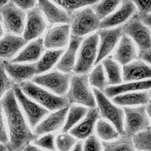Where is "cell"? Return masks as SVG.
I'll return each mask as SVG.
<instances>
[{
    "label": "cell",
    "mask_w": 151,
    "mask_h": 151,
    "mask_svg": "<svg viewBox=\"0 0 151 151\" xmlns=\"http://www.w3.org/2000/svg\"><path fill=\"white\" fill-rule=\"evenodd\" d=\"M1 107L10 137L9 143L5 144L7 150L24 151L31 141H35L38 137L24 118L13 88L2 97Z\"/></svg>",
    "instance_id": "1"
},
{
    "label": "cell",
    "mask_w": 151,
    "mask_h": 151,
    "mask_svg": "<svg viewBox=\"0 0 151 151\" xmlns=\"http://www.w3.org/2000/svg\"><path fill=\"white\" fill-rule=\"evenodd\" d=\"M19 86L27 96L48 110L57 111L70 106L66 96H58L33 82H24L19 84Z\"/></svg>",
    "instance_id": "2"
},
{
    "label": "cell",
    "mask_w": 151,
    "mask_h": 151,
    "mask_svg": "<svg viewBox=\"0 0 151 151\" xmlns=\"http://www.w3.org/2000/svg\"><path fill=\"white\" fill-rule=\"evenodd\" d=\"M89 85L88 75L72 76L70 88L66 95L70 105L78 104L88 108L97 107L96 99Z\"/></svg>",
    "instance_id": "3"
},
{
    "label": "cell",
    "mask_w": 151,
    "mask_h": 151,
    "mask_svg": "<svg viewBox=\"0 0 151 151\" xmlns=\"http://www.w3.org/2000/svg\"><path fill=\"white\" fill-rule=\"evenodd\" d=\"M93 93L101 117L111 122L121 135H125V112L123 108L112 103L103 91L94 88Z\"/></svg>",
    "instance_id": "4"
},
{
    "label": "cell",
    "mask_w": 151,
    "mask_h": 151,
    "mask_svg": "<svg viewBox=\"0 0 151 151\" xmlns=\"http://www.w3.org/2000/svg\"><path fill=\"white\" fill-rule=\"evenodd\" d=\"M100 38L94 33L83 40L81 45L73 72L77 75H87L95 64L98 55Z\"/></svg>",
    "instance_id": "5"
},
{
    "label": "cell",
    "mask_w": 151,
    "mask_h": 151,
    "mask_svg": "<svg viewBox=\"0 0 151 151\" xmlns=\"http://www.w3.org/2000/svg\"><path fill=\"white\" fill-rule=\"evenodd\" d=\"M101 21L91 7H86L74 13L70 23L71 36L82 37L100 29Z\"/></svg>",
    "instance_id": "6"
},
{
    "label": "cell",
    "mask_w": 151,
    "mask_h": 151,
    "mask_svg": "<svg viewBox=\"0 0 151 151\" xmlns=\"http://www.w3.org/2000/svg\"><path fill=\"white\" fill-rule=\"evenodd\" d=\"M2 25L9 34L20 36L24 34L27 22V14L17 7L14 1H9L7 5L1 8Z\"/></svg>",
    "instance_id": "7"
},
{
    "label": "cell",
    "mask_w": 151,
    "mask_h": 151,
    "mask_svg": "<svg viewBox=\"0 0 151 151\" xmlns=\"http://www.w3.org/2000/svg\"><path fill=\"white\" fill-rule=\"evenodd\" d=\"M122 32L137 45L139 52L151 49V29L136 14L122 26Z\"/></svg>",
    "instance_id": "8"
},
{
    "label": "cell",
    "mask_w": 151,
    "mask_h": 151,
    "mask_svg": "<svg viewBox=\"0 0 151 151\" xmlns=\"http://www.w3.org/2000/svg\"><path fill=\"white\" fill-rule=\"evenodd\" d=\"M72 76L55 70L48 73L36 76L32 82L38 86L50 90L58 96L65 97L70 88Z\"/></svg>",
    "instance_id": "9"
},
{
    "label": "cell",
    "mask_w": 151,
    "mask_h": 151,
    "mask_svg": "<svg viewBox=\"0 0 151 151\" xmlns=\"http://www.w3.org/2000/svg\"><path fill=\"white\" fill-rule=\"evenodd\" d=\"M14 94L19 105L21 106L24 114L27 119L28 123L31 129H35L43 118L48 115V110L39 104L31 100L29 97L23 92L18 84H15L13 87Z\"/></svg>",
    "instance_id": "10"
},
{
    "label": "cell",
    "mask_w": 151,
    "mask_h": 151,
    "mask_svg": "<svg viewBox=\"0 0 151 151\" xmlns=\"http://www.w3.org/2000/svg\"><path fill=\"white\" fill-rule=\"evenodd\" d=\"M125 112V135L133 137L150 127L146 106L123 107Z\"/></svg>",
    "instance_id": "11"
},
{
    "label": "cell",
    "mask_w": 151,
    "mask_h": 151,
    "mask_svg": "<svg viewBox=\"0 0 151 151\" xmlns=\"http://www.w3.org/2000/svg\"><path fill=\"white\" fill-rule=\"evenodd\" d=\"M100 38V44L98 47V55L95 66L99 64L101 61L108 57L117 43L121 40L123 32L122 26L111 29H100L97 32Z\"/></svg>",
    "instance_id": "12"
},
{
    "label": "cell",
    "mask_w": 151,
    "mask_h": 151,
    "mask_svg": "<svg viewBox=\"0 0 151 151\" xmlns=\"http://www.w3.org/2000/svg\"><path fill=\"white\" fill-rule=\"evenodd\" d=\"M137 14V8L133 1H122L121 6L116 12L106 17L101 22L100 29H111L129 21Z\"/></svg>",
    "instance_id": "13"
},
{
    "label": "cell",
    "mask_w": 151,
    "mask_h": 151,
    "mask_svg": "<svg viewBox=\"0 0 151 151\" xmlns=\"http://www.w3.org/2000/svg\"><path fill=\"white\" fill-rule=\"evenodd\" d=\"M70 25L59 24L48 29L44 37V45L48 49H61L70 41Z\"/></svg>",
    "instance_id": "14"
},
{
    "label": "cell",
    "mask_w": 151,
    "mask_h": 151,
    "mask_svg": "<svg viewBox=\"0 0 151 151\" xmlns=\"http://www.w3.org/2000/svg\"><path fill=\"white\" fill-rule=\"evenodd\" d=\"M47 27V23L38 5L27 12V22L24 36L27 42L41 36ZM39 39V38H38Z\"/></svg>",
    "instance_id": "15"
},
{
    "label": "cell",
    "mask_w": 151,
    "mask_h": 151,
    "mask_svg": "<svg viewBox=\"0 0 151 151\" xmlns=\"http://www.w3.org/2000/svg\"><path fill=\"white\" fill-rule=\"evenodd\" d=\"M1 63L9 77L16 84L19 85L29 79H33L35 75H36L35 64H19L2 59Z\"/></svg>",
    "instance_id": "16"
},
{
    "label": "cell",
    "mask_w": 151,
    "mask_h": 151,
    "mask_svg": "<svg viewBox=\"0 0 151 151\" xmlns=\"http://www.w3.org/2000/svg\"><path fill=\"white\" fill-rule=\"evenodd\" d=\"M70 106L57 110L48 115L34 129V134L36 137H39L41 135L51 134L52 132H56L61 127H64Z\"/></svg>",
    "instance_id": "17"
},
{
    "label": "cell",
    "mask_w": 151,
    "mask_h": 151,
    "mask_svg": "<svg viewBox=\"0 0 151 151\" xmlns=\"http://www.w3.org/2000/svg\"><path fill=\"white\" fill-rule=\"evenodd\" d=\"M38 7L50 25L70 24L71 23L72 17L64 9L51 1L40 0L38 2Z\"/></svg>",
    "instance_id": "18"
},
{
    "label": "cell",
    "mask_w": 151,
    "mask_h": 151,
    "mask_svg": "<svg viewBox=\"0 0 151 151\" xmlns=\"http://www.w3.org/2000/svg\"><path fill=\"white\" fill-rule=\"evenodd\" d=\"M151 79V66L142 60H134L122 67L124 82H139Z\"/></svg>",
    "instance_id": "19"
},
{
    "label": "cell",
    "mask_w": 151,
    "mask_h": 151,
    "mask_svg": "<svg viewBox=\"0 0 151 151\" xmlns=\"http://www.w3.org/2000/svg\"><path fill=\"white\" fill-rule=\"evenodd\" d=\"M101 115L98 107L89 108L86 117L70 131V134L77 139H87L93 134L94 125H96Z\"/></svg>",
    "instance_id": "20"
},
{
    "label": "cell",
    "mask_w": 151,
    "mask_h": 151,
    "mask_svg": "<svg viewBox=\"0 0 151 151\" xmlns=\"http://www.w3.org/2000/svg\"><path fill=\"white\" fill-rule=\"evenodd\" d=\"M83 39L77 36H70V41L68 45L67 51L61 57L60 60L57 64L56 68L60 72L64 73H70L74 70L76 66V58L77 51L80 48Z\"/></svg>",
    "instance_id": "21"
},
{
    "label": "cell",
    "mask_w": 151,
    "mask_h": 151,
    "mask_svg": "<svg viewBox=\"0 0 151 151\" xmlns=\"http://www.w3.org/2000/svg\"><path fill=\"white\" fill-rule=\"evenodd\" d=\"M135 43L129 36L122 35L114 54V59L119 64L125 66L138 58Z\"/></svg>",
    "instance_id": "22"
},
{
    "label": "cell",
    "mask_w": 151,
    "mask_h": 151,
    "mask_svg": "<svg viewBox=\"0 0 151 151\" xmlns=\"http://www.w3.org/2000/svg\"><path fill=\"white\" fill-rule=\"evenodd\" d=\"M45 48L44 40L42 38H39L29 43L11 61L13 63H19V64L37 62L42 58V55H43L42 54L45 51Z\"/></svg>",
    "instance_id": "23"
},
{
    "label": "cell",
    "mask_w": 151,
    "mask_h": 151,
    "mask_svg": "<svg viewBox=\"0 0 151 151\" xmlns=\"http://www.w3.org/2000/svg\"><path fill=\"white\" fill-rule=\"evenodd\" d=\"M27 42H28L24 37L20 36L9 33L4 35L0 44V55L2 60H9V59L14 58L16 54Z\"/></svg>",
    "instance_id": "24"
},
{
    "label": "cell",
    "mask_w": 151,
    "mask_h": 151,
    "mask_svg": "<svg viewBox=\"0 0 151 151\" xmlns=\"http://www.w3.org/2000/svg\"><path fill=\"white\" fill-rule=\"evenodd\" d=\"M151 89V79L139 82H129L119 86H110L104 90V93L108 98H113L119 94L135 92Z\"/></svg>",
    "instance_id": "25"
},
{
    "label": "cell",
    "mask_w": 151,
    "mask_h": 151,
    "mask_svg": "<svg viewBox=\"0 0 151 151\" xmlns=\"http://www.w3.org/2000/svg\"><path fill=\"white\" fill-rule=\"evenodd\" d=\"M150 101L148 91H135L119 94L113 98V102L116 105L124 107H132L134 106H146Z\"/></svg>",
    "instance_id": "26"
},
{
    "label": "cell",
    "mask_w": 151,
    "mask_h": 151,
    "mask_svg": "<svg viewBox=\"0 0 151 151\" xmlns=\"http://www.w3.org/2000/svg\"><path fill=\"white\" fill-rule=\"evenodd\" d=\"M64 49H50L43 54L41 58L36 62V75H42L52 68L64 55ZM59 62V61H58Z\"/></svg>",
    "instance_id": "27"
},
{
    "label": "cell",
    "mask_w": 151,
    "mask_h": 151,
    "mask_svg": "<svg viewBox=\"0 0 151 151\" xmlns=\"http://www.w3.org/2000/svg\"><path fill=\"white\" fill-rule=\"evenodd\" d=\"M102 64L106 74L108 84L110 86H119L122 83V70L118 62L112 56L106 57L102 60Z\"/></svg>",
    "instance_id": "28"
},
{
    "label": "cell",
    "mask_w": 151,
    "mask_h": 151,
    "mask_svg": "<svg viewBox=\"0 0 151 151\" xmlns=\"http://www.w3.org/2000/svg\"><path fill=\"white\" fill-rule=\"evenodd\" d=\"M88 110L87 107L81 105L73 104L70 106L68 114H67L66 122L64 127L62 128V132L67 133L70 132L73 127L77 125L78 122L83 120V119L87 115Z\"/></svg>",
    "instance_id": "29"
},
{
    "label": "cell",
    "mask_w": 151,
    "mask_h": 151,
    "mask_svg": "<svg viewBox=\"0 0 151 151\" xmlns=\"http://www.w3.org/2000/svg\"><path fill=\"white\" fill-rule=\"evenodd\" d=\"M103 151H136L133 137L122 135L115 141H104Z\"/></svg>",
    "instance_id": "30"
},
{
    "label": "cell",
    "mask_w": 151,
    "mask_h": 151,
    "mask_svg": "<svg viewBox=\"0 0 151 151\" xmlns=\"http://www.w3.org/2000/svg\"><path fill=\"white\" fill-rule=\"evenodd\" d=\"M105 70L102 64H99L95 66L93 70L88 75V79L91 86L94 87L101 91H104L108 87V81L105 75Z\"/></svg>",
    "instance_id": "31"
},
{
    "label": "cell",
    "mask_w": 151,
    "mask_h": 151,
    "mask_svg": "<svg viewBox=\"0 0 151 151\" xmlns=\"http://www.w3.org/2000/svg\"><path fill=\"white\" fill-rule=\"evenodd\" d=\"M95 130L98 137L104 141L117 139L120 134L112 124L102 119H100L97 122Z\"/></svg>",
    "instance_id": "32"
},
{
    "label": "cell",
    "mask_w": 151,
    "mask_h": 151,
    "mask_svg": "<svg viewBox=\"0 0 151 151\" xmlns=\"http://www.w3.org/2000/svg\"><path fill=\"white\" fill-rule=\"evenodd\" d=\"M122 3L120 1H101L91 5V9L98 18L102 21L112 14L119 5Z\"/></svg>",
    "instance_id": "33"
},
{
    "label": "cell",
    "mask_w": 151,
    "mask_h": 151,
    "mask_svg": "<svg viewBox=\"0 0 151 151\" xmlns=\"http://www.w3.org/2000/svg\"><path fill=\"white\" fill-rule=\"evenodd\" d=\"M98 2V1L97 0H89V1H87V0H57V1H54L55 3L64 9L71 17L77 9H82L83 7L86 8L88 5H93Z\"/></svg>",
    "instance_id": "34"
},
{
    "label": "cell",
    "mask_w": 151,
    "mask_h": 151,
    "mask_svg": "<svg viewBox=\"0 0 151 151\" xmlns=\"http://www.w3.org/2000/svg\"><path fill=\"white\" fill-rule=\"evenodd\" d=\"M133 141L137 150L151 151V127L134 136Z\"/></svg>",
    "instance_id": "35"
},
{
    "label": "cell",
    "mask_w": 151,
    "mask_h": 151,
    "mask_svg": "<svg viewBox=\"0 0 151 151\" xmlns=\"http://www.w3.org/2000/svg\"><path fill=\"white\" fill-rule=\"evenodd\" d=\"M55 144L58 151H70L76 144V140L70 134L63 132L57 136Z\"/></svg>",
    "instance_id": "36"
},
{
    "label": "cell",
    "mask_w": 151,
    "mask_h": 151,
    "mask_svg": "<svg viewBox=\"0 0 151 151\" xmlns=\"http://www.w3.org/2000/svg\"><path fill=\"white\" fill-rule=\"evenodd\" d=\"M36 147L45 150L47 151H56L55 135L53 134H47L41 137H38L34 141Z\"/></svg>",
    "instance_id": "37"
},
{
    "label": "cell",
    "mask_w": 151,
    "mask_h": 151,
    "mask_svg": "<svg viewBox=\"0 0 151 151\" xmlns=\"http://www.w3.org/2000/svg\"><path fill=\"white\" fill-rule=\"evenodd\" d=\"M0 78H1V91H0V93H1V96L2 97L7 91L12 89L16 83L9 77L2 63L0 64Z\"/></svg>",
    "instance_id": "38"
},
{
    "label": "cell",
    "mask_w": 151,
    "mask_h": 151,
    "mask_svg": "<svg viewBox=\"0 0 151 151\" xmlns=\"http://www.w3.org/2000/svg\"><path fill=\"white\" fill-rule=\"evenodd\" d=\"M137 8V14L140 18L151 14V0H136L133 1Z\"/></svg>",
    "instance_id": "39"
},
{
    "label": "cell",
    "mask_w": 151,
    "mask_h": 151,
    "mask_svg": "<svg viewBox=\"0 0 151 151\" xmlns=\"http://www.w3.org/2000/svg\"><path fill=\"white\" fill-rule=\"evenodd\" d=\"M102 144L94 134L88 137L83 145V151H102Z\"/></svg>",
    "instance_id": "40"
},
{
    "label": "cell",
    "mask_w": 151,
    "mask_h": 151,
    "mask_svg": "<svg viewBox=\"0 0 151 151\" xmlns=\"http://www.w3.org/2000/svg\"><path fill=\"white\" fill-rule=\"evenodd\" d=\"M1 121H0V124H1V126H0V141H1V144H9V141H10V137H9V129H8L7 125H6V122H5V116H4L2 112L1 113Z\"/></svg>",
    "instance_id": "41"
},
{
    "label": "cell",
    "mask_w": 151,
    "mask_h": 151,
    "mask_svg": "<svg viewBox=\"0 0 151 151\" xmlns=\"http://www.w3.org/2000/svg\"><path fill=\"white\" fill-rule=\"evenodd\" d=\"M19 9L23 11H29L31 9H34L38 5V2L33 1V0H28V1H14Z\"/></svg>",
    "instance_id": "42"
},
{
    "label": "cell",
    "mask_w": 151,
    "mask_h": 151,
    "mask_svg": "<svg viewBox=\"0 0 151 151\" xmlns=\"http://www.w3.org/2000/svg\"><path fill=\"white\" fill-rule=\"evenodd\" d=\"M138 58H139L140 60H144V62H146L147 64L151 66V49L146 51V52H139Z\"/></svg>",
    "instance_id": "43"
},
{
    "label": "cell",
    "mask_w": 151,
    "mask_h": 151,
    "mask_svg": "<svg viewBox=\"0 0 151 151\" xmlns=\"http://www.w3.org/2000/svg\"><path fill=\"white\" fill-rule=\"evenodd\" d=\"M141 20L143 21V23H144L145 25H147L148 27L151 29V14L142 17V18H141Z\"/></svg>",
    "instance_id": "44"
},
{
    "label": "cell",
    "mask_w": 151,
    "mask_h": 151,
    "mask_svg": "<svg viewBox=\"0 0 151 151\" xmlns=\"http://www.w3.org/2000/svg\"><path fill=\"white\" fill-rule=\"evenodd\" d=\"M24 151H47V150H44L40 149V147H36V145H32V144H29V146L27 147L26 149L24 150Z\"/></svg>",
    "instance_id": "45"
},
{
    "label": "cell",
    "mask_w": 151,
    "mask_h": 151,
    "mask_svg": "<svg viewBox=\"0 0 151 151\" xmlns=\"http://www.w3.org/2000/svg\"><path fill=\"white\" fill-rule=\"evenodd\" d=\"M72 151H83V144L82 141L76 143Z\"/></svg>",
    "instance_id": "46"
},
{
    "label": "cell",
    "mask_w": 151,
    "mask_h": 151,
    "mask_svg": "<svg viewBox=\"0 0 151 151\" xmlns=\"http://www.w3.org/2000/svg\"><path fill=\"white\" fill-rule=\"evenodd\" d=\"M146 111L147 113L148 116L150 118V127H151V101L149 102L147 105H146Z\"/></svg>",
    "instance_id": "47"
},
{
    "label": "cell",
    "mask_w": 151,
    "mask_h": 151,
    "mask_svg": "<svg viewBox=\"0 0 151 151\" xmlns=\"http://www.w3.org/2000/svg\"><path fill=\"white\" fill-rule=\"evenodd\" d=\"M9 1H7V0L1 1V2H0V9H1V8H2V7H4V6H5V5L9 3Z\"/></svg>",
    "instance_id": "48"
},
{
    "label": "cell",
    "mask_w": 151,
    "mask_h": 151,
    "mask_svg": "<svg viewBox=\"0 0 151 151\" xmlns=\"http://www.w3.org/2000/svg\"><path fill=\"white\" fill-rule=\"evenodd\" d=\"M0 151H8L5 144H1V145H0Z\"/></svg>",
    "instance_id": "49"
},
{
    "label": "cell",
    "mask_w": 151,
    "mask_h": 151,
    "mask_svg": "<svg viewBox=\"0 0 151 151\" xmlns=\"http://www.w3.org/2000/svg\"><path fill=\"white\" fill-rule=\"evenodd\" d=\"M148 93H149V95H150V101H151V89L149 91H148Z\"/></svg>",
    "instance_id": "50"
}]
</instances>
